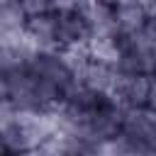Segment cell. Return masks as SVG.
<instances>
[{
  "instance_id": "1",
  "label": "cell",
  "mask_w": 156,
  "mask_h": 156,
  "mask_svg": "<svg viewBox=\"0 0 156 156\" xmlns=\"http://www.w3.org/2000/svg\"><path fill=\"white\" fill-rule=\"evenodd\" d=\"M2 105L20 112H54L63 105L61 95L39 80L29 66L2 71Z\"/></svg>"
},
{
  "instance_id": "2",
  "label": "cell",
  "mask_w": 156,
  "mask_h": 156,
  "mask_svg": "<svg viewBox=\"0 0 156 156\" xmlns=\"http://www.w3.org/2000/svg\"><path fill=\"white\" fill-rule=\"evenodd\" d=\"M100 154H156V115L146 107H122L119 132L100 146Z\"/></svg>"
},
{
  "instance_id": "3",
  "label": "cell",
  "mask_w": 156,
  "mask_h": 156,
  "mask_svg": "<svg viewBox=\"0 0 156 156\" xmlns=\"http://www.w3.org/2000/svg\"><path fill=\"white\" fill-rule=\"evenodd\" d=\"M112 5H115L119 39L139 34L149 24V20L154 15V10H151V5L146 0H112Z\"/></svg>"
},
{
  "instance_id": "4",
  "label": "cell",
  "mask_w": 156,
  "mask_h": 156,
  "mask_svg": "<svg viewBox=\"0 0 156 156\" xmlns=\"http://www.w3.org/2000/svg\"><path fill=\"white\" fill-rule=\"evenodd\" d=\"M146 107L156 115V73L151 76V83H149V95H146Z\"/></svg>"
},
{
  "instance_id": "5",
  "label": "cell",
  "mask_w": 156,
  "mask_h": 156,
  "mask_svg": "<svg viewBox=\"0 0 156 156\" xmlns=\"http://www.w3.org/2000/svg\"><path fill=\"white\" fill-rule=\"evenodd\" d=\"M146 2H149V5H151V10L156 12V0H146Z\"/></svg>"
},
{
  "instance_id": "6",
  "label": "cell",
  "mask_w": 156,
  "mask_h": 156,
  "mask_svg": "<svg viewBox=\"0 0 156 156\" xmlns=\"http://www.w3.org/2000/svg\"><path fill=\"white\" fill-rule=\"evenodd\" d=\"M2 2H22V0H2Z\"/></svg>"
}]
</instances>
